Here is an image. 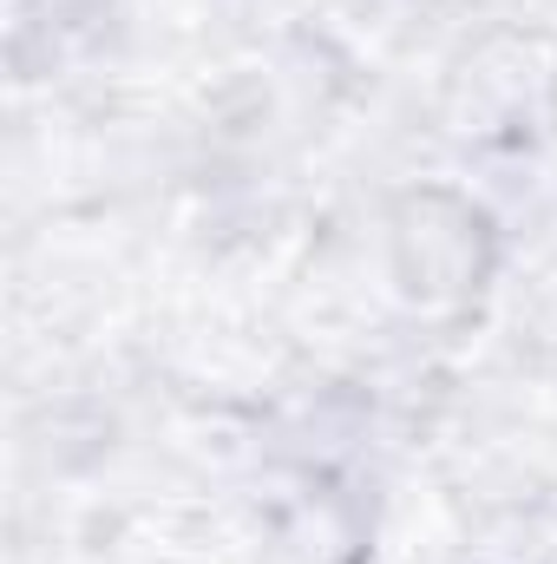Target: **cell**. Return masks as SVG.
Listing matches in <instances>:
<instances>
[{
  "mask_svg": "<svg viewBox=\"0 0 557 564\" xmlns=\"http://www.w3.org/2000/svg\"><path fill=\"white\" fill-rule=\"evenodd\" d=\"M557 119V40L499 26L446 73V132L479 151L545 139Z\"/></svg>",
  "mask_w": 557,
  "mask_h": 564,
  "instance_id": "cell-1",
  "label": "cell"
},
{
  "mask_svg": "<svg viewBox=\"0 0 557 564\" xmlns=\"http://www.w3.org/2000/svg\"><path fill=\"white\" fill-rule=\"evenodd\" d=\"M387 243H394V282L419 308H452L479 295L499 257L492 217L466 191H446V184H419L394 204Z\"/></svg>",
  "mask_w": 557,
  "mask_h": 564,
  "instance_id": "cell-2",
  "label": "cell"
}]
</instances>
